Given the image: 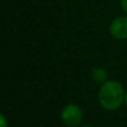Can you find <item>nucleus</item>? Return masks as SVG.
<instances>
[{
	"instance_id": "nucleus-2",
	"label": "nucleus",
	"mask_w": 127,
	"mask_h": 127,
	"mask_svg": "<svg viewBox=\"0 0 127 127\" xmlns=\"http://www.w3.org/2000/svg\"><path fill=\"white\" fill-rule=\"evenodd\" d=\"M60 118L66 127H78L81 125L84 118L83 109L77 104H67L62 109Z\"/></svg>"
},
{
	"instance_id": "nucleus-4",
	"label": "nucleus",
	"mask_w": 127,
	"mask_h": 127,
	"mask_svg": "<svg viewBox=\"0 0 127 127\" xmlns=\"http://www.w3.org/2000/svg\"><path fill=\"white\" fill-rule=\"evenodd\" d=\"M90 77L96 84H104L108 80V71L103 67H94L90 71Z\"/></svg>"
},
{
	"instance_id": "nucleus-3",
	"label": "nucleus",
	"mask_w": 127,
	"mask_h": 127,
	"mask_svg": "<svg viewBox=\"0 0 127 127\" xmlns=\"http://www.w3.org/2000/svg\"><path fill=\"white\" fill-rule=\"evenodd\" d=\"M109 33L114 39L119 41L127 40V15L118 16L112 20L109 25Z\"/></svg>"
},
{
	"instance_id": "nucleus-6",
	"label": "nucleus",
	"mask_w": 127,
	"mask_h": 127,
	"mask_svg": "<svg viewBox=\"0 0 127 127\" xmlns=\"http://www.w3.org/2000/svg\"><path fill=\"white\" fill-rule=\"evenodd\" d=\"M119 4L122 10L125 12V15H127V0H119Z\"/></svg>"
},
{
	"instance_id": "nucleus-1",
	"label": "nucleus",
	"mask_w": 127,
	"mask_h": 127,
	"mask_svg": "<svg viewBox=\"0 0 127 127\" xmlns=\"http://www.w3.org/2000/svg\"><path fill=\"white\" fill-rule=\"evenodd\" d=\"M125 93L126 89L122 83L114 79H108L99 87L97 95L99 105L105 110H117L125 104Z\"/></svg>"
},
{
	"instance_id": "nucleus-7",
	"label": "nucleus",
	"mask_w": 127,
	"mask_h": 127,
	"mask_svg": "<svg viewBox=\"0 0 127 127\" xmlns=\"http://www.w3.org/2000/svg\"><path fill=\"white\" fill-rule=\"evenodd\" d=\"M124 105L126 106V108H127V89H126V93H125V104Z\"/></svg>"
},
{
	"instance_id": "nucleus-8",
	"label": "nucleus",
	"mask_w": 127,
	"mask_h": 127,
	"mask_svg": "<svg viewBox=\"0 0 127 127\" xmlns=\"http://www.w3.org/2000/svg\"><path fill=\"white\" fill-rule=\"evenodd\" d=\"M78 127H94V126H92V125H80Z\"/></svg>"
},
{
	"instance_id": "nucleus-5",
	"label": "nucleus",
	"mask_w": 127,
	"mask_h": 127,
	"mask_svg": "<svg viewBox=\"0 0 127 127\" xmlns=\"http://www.w3.org/2000/svg\"><path fill=\"white\" fill-rule=\"evenodd\" d=\"M0 127H8V121L2 113H0Z\"/></svg>"
}]
</instances>
